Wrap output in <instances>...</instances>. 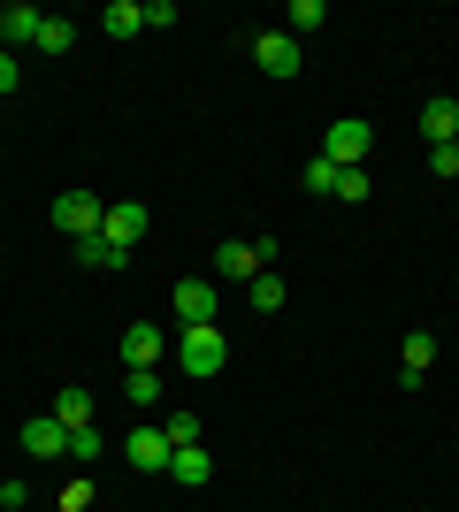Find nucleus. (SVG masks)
Instances as JSON below:
<instances>
[{"instance_id": "nucleus-11", "label": "nucleus", "mask_w": 459, "mask_h": 512, "mask_svg": "<svg viewBox=\"0 0 459 512\" xmlns=\"http://www.w3.org/2000/svg\"><path fill=\"white\" fill-rule=\"evenodd\" d=\"M39 23H46V8H31V0L0 8V46H8V54H16V46H39Z\"/></svg>"}, {"instance_id": "nucleus-10", "label": "nucleus", "mask_w": 459, "mask_h": 512, "mask_svg": "<svg viewBox=\"0 0 459 512\" xmlns=\"http://www.w3.org/2000/svg\"><path fill=\"white\" fill-rule=\"evenodd\" d=\"M161 352H169V329H153V321L123 329V367H161Z\"/></svg>"}, {"instance_id": "nucleus-19", "label": "nucleus", "mask_w": 459, "mask_h": 512, "mask_svg": "<svg viewBox=\"0 0 459 512\" xmlns=\"http://www.w3.org/2000/svg\"><path fill=\"white\" fill-rule=\"evenodd\" d=\"M245 299H253V314H276V306H284V276H268V268H261V276L245 283Z\"/></svg>"}, {"instance_id": "nucleus-28", "label": "nucleus", "mask_w": 459, "mask_h": 512, "mask_svg": "<svg viewBox=\"0 0 459 512\" xmlns=\"http://www.w3.org/2000/svg\"><path fill=\"white\" fill-rule=\"evenodd\" d=\"M54 512H62V505H54Z\"/></svg>"}, {"instance_id": "nucleus-9", "label": "nucleus", "mask_w": 459, "mask_h": 512, "mask_svg": "<svg viewBox=\"0 0 459 512\" xmlns=\"http://www.w3.org/2000/svg\"><path fill=\"white\" fill-rule=\"evenodd\" d=\"M146 222H153V214L138 207V199H115V207L100 214V237H115V245H123V253H131L138 237H146Z\"/></svg>"}, {"instance_id": "nucleus-8", "label": "nucleus", "mask_w": 459, "mask_h": 512, "mask_svg": "<svg viewBox=\"0 0 459 512\" xmlns=\"http://www.w3.org/2000/svg\"><path fill=\"white\" fill-rule=\"evenodd\" d=\"M253 62H261L268 77H299V39H291V31H261V39H253Z\"/></svg>"}, {"instance_id": "nucleus-7", "label": "nucleus", "mask_w": 459, "mask_h": 512, "mask_svg": "<svg viewBox=\"0 0 459 512\" xmlns=\"http://www.w3.org/2000/svg\"><path fill=\"white\" fill-rule=\"evenodd\" d=\"M169 436H161V428H131V436H123V459H131L138 474H169Z\"/></svg>"}, {"instance_id": "nucleus-23", "label": "nucleus", "mask_w": 459, "mask_h": 512, "mask_svg": "<svg viewBox=\"0 0 459 512\" xmlns=\"http://www.w3.org/2000/svg\"><path fill=\"white\" fill-rule=\"evenodd\" d=\"M322 23H329L322 0H291V39H299V31H322Z\"/></svg>"}, {"instance_id": "nucleus-24", "label": "nucleus", "mask_w": 459, "mask_h": 512, "mask_svg": "<svg viewBox=\"0 0 459 512\" xmlns=\"http://www.w3.org/2000/svg\"><path fill=\"white\" fill-rule=\"evenodd\" d=\"M161 436H169L176 451H184V444H199V413H169V428H161Z\"/></svg>"}, {"instance_id": "nucleus-3", "label": "nucleus", "mask_w": 459, "mask_h": 512, "mask_svg": "<svg viewBox=\"0 0 459 512\" xmlns=\"http://www.w3.org/2000/svg\"><path fill=\"white\" fill-rule=\"evenodd\" d=\"M276 260V245H245V237H222V253H215V276L222 283H253Z\"/></svg>"}, {"instance_id": "nucleus-14", "label": "nucleus", "mask_w": 459, "mask_h": 512, "mask_svg": "<svg viewBox=\"0 0 459 512\" xmlns=\"http://www.w3.org/2000/svg\"><path fill=\"white\" fill-rule=\"evenodd\" d=\"M429 367H437V337H429V329H414V337H406V352H398V375H406V383H421Z\"/></svg>"}, {"instance_id": "nucleus-17", "label": "nucleus", "mask_w": 459, "mask_h": 512, "mask_svg": "<svg viewBox=\"0 0 459 512\" xmlns=\"http://www.w3.org/2000/svg\"><path fill=\"white\" fill-rule=\"evenodd\" d=\"M54 421L62 428H92V390H54Z\"/></svg>"}, {"instance_id": "nucleus-13", "label": "nucleus", "mask_w": 459, "mask_h": 512, "mask_svg": "<svg viewBox=\"0 0 459 512\" xmlns=\"http://www.w3.org/2000/svg\"><path fill=\"white\" fill-rule=\"evenodd\" d=\"M169 482H184V490H207V482H215V459H207L199 444L169 451Z\"/></svg>"}, {"instance_id": "nucleus-20", "label": "nucleus", "mask_w": 459, "mask_h": 512, "mask_svg": "<svg viewBox=\"0 0 459 512\" xmlns=\"http://www.w3.org/2000/svg\"><path fill=\"white\" fill-rule=\"evenodd\" d=\"M69 46H77V23H69V16H46L39 23V54H69Z\"/></svg>"}, {"instance_id": "nucleus-2", "label": "nucleus", "mask_w": 459, "mask_h": 512, "mask_svg": "<svg viewBox=\"0 0 459 512\" xmlns=\"http://www.w3.org/2000/svg\"><path fill=\"white\" fill-rule=\"evenodd\" d=\"M368 146H375V130L360 123V115H337V123H329V138H322V161H337V169H360V161H368Z\"/></svg>"}, {"instance_id": "nucleus-18", "label": "nucleus", "mask_w": 459, "mask_h": 512, "mask_svg": "<svg viewBox=\"0 0 459 512\" xmlns=\"http://www.w3.org/2000/svg\"><path fill=\"white\" fill-rule=\"evenodd\" d=\"M123 398H131V406H161V367H131V375H123Z\"/></svg>"}, {"instance_id": "nucleus-22", "label": "nucleus", "mask_w": 459, "mask_h": 512, "mask_svg": "<svg viewBox=\"0 0 459 512\" xmlns=\"http://www.w3.org/2000/svg\"><path fill=\"white\" fill-rule=\"evenodd\" d=\"M100 428H69V459H77V467H92V459H100Z\"/></svg>"}, {"instance_id": "nucleus-6", "label": "nucleus", "mask_w": 459, "mask_h": 512, "mask_svg": "<svg viewBox=\"0 0 459 512\" xmlns=\"http://www.w3.org/2000/svg\"><path fill=\"white\" fill-rule=\"evenodd\" d=\"M176 321H184V329H199V321H215V276H184L176 283Z\"/></svg>"}, {"instance_id": "nucleus-21", "label": "nucleus", "mask_w": 459, "mask_h": 512, "mask_svg": "<svg viewBox=\"0 0 459 512\" xmlns=\"http://www.w3.org/2000/svg\"><path fill=\"white\" fill-rule=\"evenodd\" d=\"M337 161H322V153H314V161H306V192H322V199H337Z\"/></svg>"}, {"instance_id": "nucleus-25", "label": "nucleus", "mask_w": 459, "mask_h": 512, "mask_svg": "<svg viewBox=\"0 0 459 512\" xmlns=\"http://www.w3.org/2000/svg\"><path fill=\"white\" fill-rule=\"evenodd\" d=\"M337 199H345V207H360V199H368V176L345 169V176H337Z\"/></svg>"}, {"instance_id": "nucleus-27", "label": "nucleus", "mask_w": 459, "mask_h": 512, "mask_svg": "<svg viewBox=\"0 0 459 512\" xmlns=\"http://www.w3.org/2000/svg\"><path fill=\"white\" fill-rule=\"evenodd\" d=\"M16 85H23V62L8 54V46H0V92H16Z\"/></svg>"}, {"instance_id": "nucleus-12", "label": "nucleus", "mask_w": 459, "mask_h": 512, "mask_svg": "<svg viewBox=\"0 0 459 512\" xmlns=\"http://www.w3.org/2000/svg\"><path fill=\"white\" fill-rule=\"evenodd\" d=\"M23 451L31 459H69V428L54 413H39V421H23Z\"/></svg>"}, {"instance_id": "nucleus-5", "label": "nucleus", "mask_w": 459, "mask_h": 512, "mask_svg": "<svg viewBox=\"0 0 459 512\" xmlns=\"http://www.w3.org/2000/svg\"><path fill=\"white\" fill-rule=\"evenodd\" d=\"M421 138H429V146H459V100L452 92H429V100H421Z\"/></svg>"}, {"instance_id": "nucleus-15", "label": "nucleus", "mask_w": 459, "mask_h": 512, "mask_svg": "<svg viewBox=\"0 0 459 512\" xmlns=\"http://www.w3.org/2000/svg\"><path fill=\"white\" fill-rule=\"evenodd\" d=\"M77 260H85V268H131V253H123V245H115V237H77Z\"/></svg>"}, {"instance_id": "nucleus-16", "label": "nucleus", "mask_w": 459, "mask_h": 512, "mask_svg": "<svg viewBox=\"0 0 459 512\" xmlns=\"http://www.w3.org/2000/svg\"><path fill=\"white\" fill-rule=\"evenodd\" d=\"M146 31V0H108V39H138Z\"/></svg>"}, {"instance_id": "nucleus-4", "label": "nucleus", "mask_w": 459, "mask_h": 512, "mask_svg": "<svg viewBox=\"0 0 459 512\" xmlns=\"http://www.w3.org/2000/svg\"><path fill=\"white\" fill-rule=\"evenodd\" d=\"M46 214H54V230H62V237H92V230H100V214H108V199H92V192H62Z\"/></svg>"}, {"instance_id": "nucleus-1", "label": "nucleus", "mask_w": 459, "mask_h": 512, "mask_svg": "<svg viewBox=\"0 0 459 512\" xmlns=\"http://www.w3.org/2000/svg\"><path fill=\"white\" fill-rule=\"evenodd\" d=\"M176 367H184L192 383L222 375V367H230V329H222V321H199V329H184V337H176Z\"/></svg>"}, {"instance_id": "nucleus-26", "label": "nucleus", "mask_w": 459, "mask_h": 512, "mask_svg": "<svg viewBox=\"0 0 459 512\" xmlns=\"http://www.w3.org/2000/svg\"><path fill=\"white\" fill-rule=\"evenodd\" d=\"M429 169H437V176H459V146H429Z\"/></svg>"}]
</instances>
